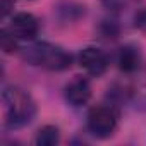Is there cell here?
<instances>
[{
	"instance_id": "obj_11",
	"label": "cell",
	"mask_w": 146,
	"mask_h": 146,
	"mask_svg": "<svg viewBox=\"0 0 146 146\" xmlns=\"http://www.w3.org/2000/svg\"><path fill=\"white\" fill-rule=\"evenodd\" d=\"M132 23H134V28H137L139 31H146V7L139 9V11L134 14Z\"/></svg>"
},
{
	"instance_id": "obj_9",
	"label": "cell",
	"mask_w": 146,
	"mask_h": 146,
	"mask_svg": "<svg viewBox=\"0 0 146 146\" xmlns=\"http://www.w3.org/2000/svg\"><path fill=\"white\" fill-rule=\"evenodd\" d=\"M0 45H2V50L5 53H12L17 50V40L11 35V31L5 28L2 29V35H0Z\"/></svg>"
},
{
	"instance_id": "obj_2",
	"label": "cell",
	"mask_w": 146,
	"mask_h": 146,
	"mask_svg": "<svg viewBox=\"0 0 146 146\" xmlns=\"http://www.w3.org/2000/svg\"><path fill=\"white\" fill-rule=\"evenodd\" d=\"M23 58L35 67L55 70V72L65 70L72 65V55L62 46L48 41H38L29 45L28 48H24Z\"/></svg>"
},
{
	"instance_id": "obj_7",
	"label": "cell",
	"mask_w": 146,
	"mask_h": 146,
	"mask_svg": "<svg viewBox=\"0 0 146 146\" xmlns=\"http://www.w3.org/2000/svg\"><path fill=\"white\" fill-rule=\"evenodd\" d=\"M117 65L124 74H132L141 65V52L136 45H124L117 53Z\"/></svg>"
},
{
	"instance_id": "obj_3",
	"label": "cell",
	"mask_w": 146,
	"mask_h": 146,
	"mask_svg": "<svg viewBox=\"0 0 146 146\" xmlns=\"http://www.w3.org/2000/svg\"><path fill=\"white\" fill-rule=\"evenodd\" d=\"M119 125V108L113 103H100L88 112L86 127L90 134L100 139L110 137Z\"/></svg>"
},
{
	"instance_id": "obj_13",
	"label": "cell",
	"mask_w": 146,
	"mask_h": 146,
	"mask_svg": "<svg viewBox=\"0 0 146 146\" xmlns=\"http://www.w3.org/2000/svg\"><path fill=\"white\" fill-rule=\"evenodd\" d=\"M127 2H129V0H105V4L108 7H112V9H117V7H120V5H124Z\"/></svg>"
},
{
	"instance_id": "obj_12",
	"label": "cell",
	"mask_w": 146,
	"mask_h": 146,
	"mask_svg": "<svg viewBox=\"0 0 146 146\" xmlns=\"http://www.w3.org/2000/svg\"><path fill=\"white\" fill-rule=\"evenodd\" d=\"M14 9V0H2V16H9Z\"/></svg>"
},
{
	"instance_id": "obj_4",
	"label": "cell",
	"mask_w": 146,
	"mask_h": 146,
	"mask_svg": "<svg viewBox=\"0 0 146 146\" xmlns=\"http://www.w3.org/2000/svg\"><path fill=\"white\" fill-rule=\"evenodd\" d=\"M7 29L11 31V35L16 40L31 41V40L36 38V35L40 31V23H38V19L33 14H29V12H19V14L12 16Z\"/></svg>"
},
{
	"instance_id": "obj_5",
	"label": "cell",
	"mask_w": 146,
	"mask_h": 146,
	"mask_svg": "<svg viewBox=\"0 0 146 146\" xmlns=\"http://www.w3.org/2000/svg\"><path fill=\"white\" fill-rule=\"evenodd\" d=\"M79 65L88 72V74L98 78L105 74V70L108 69V55L96 46H86L79 53Z\"/></svg>"
},
{
	"instance_id": "obj_6",
	"label": "cell",
	"mask_w": 146,
	"mask_h": 146,
	"mask_svg": "<svg viewBox=\"0 0 146 146\" xmlns=\"http://www.w3.org/2000/svg\"><path fill=\"white\" fill-rule=\"evenodd\" d=\"M65 100L70 107H84L91 100V84L84 78H74L64 90Z\"/></svg>"
},
{
	"instance_id": "obj_10",
	"label": "cell",
	"mask_w": 146,
	"mask_h": 146,
	"mask_svg": "<svg viewBox=\"0 0 146 146\" xmlns=\"http://www.w3.org/2000/svg\"><path fill=\"white\" fill-rule=\"evenodd\" d=\"M100 33L103 38H117L119 35V26L115 21H102L100 24Z\"/></svg>"
},
{
	"instance_id": "obj_1",
	"label": "cell",
	"mask_w": 146,
	"mask_h": 146,
	"mask_svg": "<svg viewBox=\"0 0 146 146\" xmlns=\"http://www.w3.org/2000/svg\"><path fill=\"white\" fill-rule=\"evenodd\" d=\"M2 102L5 107V125L9 129L24 127L36 115V103L33 96L19 86L5 88L2 91Z\"/></svg>"
},
{
	"instance_id": "obj_8",
	"label": "cell",
	"mask_w": 146,
	"mask_h": 146,
	"mask_svg": "<svg viewBox=\"0 0 146 146\" xmlns=\"http://www.w3.org/2000/svg\"><path fill=\"white\" fill-rule=\"evenodd\" d=\"M60 141V131L55 125H45L36 132L35 143L38 146H55Z\"/></svg>"
}]
</instances>
